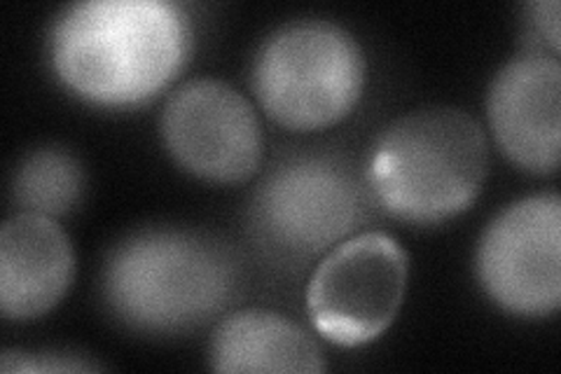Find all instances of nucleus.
<instances>
[{
	"mask_svg": "<svg viewBox=\"0 0 561 374\" xmlns=\"http://www.w3.org/2000/svg\"><path fill=\"white\" fill-rule=\"evenodd\" d=\"M208 363L216 372H300L325 370L319 342L284 314L243 309L220 320L210 335Z\"/></svg>",
	"mask_w": 561,
	"mask_h": 374,
	"instance_id": "obj_11",
	"label": "nucleus"
},
{
	"mask_svg": "<svg viewBox=\"0 0 561 374\" xmlns=\"http://www.w3.org/2000/svg\"><path fill=\"white\" fill-rule=\"evenodd\" d=\"M0 370L5 374L12 372H92L101 370V365L84 361V355L61 353V351H22L8 349L3 351V363Z\"/></svg>",
	"mask_w": 561,
	"mask_h": 374,
	"instance_id": "obj_13",
	"label": "nucleus"
},
{
	"mask_svg": "<svg viewBox=\"0 0 561 374\" xmlns=\"http://www.w3.org/2000/svg\"><path fill=\"white\" fill-rule=\"evenodd\" d=\"M489 171V146L478 120L447 105L402 115L367 157L365 181L393 218L435 225L470 208Z\"/></svg>",
	"mask_w": 561,
	"mask_h": 374,
	"instance_id": "obj_2",
	"label": "nucleus"
},
{
	"mask_svg": "<svg viewBox=\"0 0 561 374\" xmlns=\"http://www.w3.org/2000/svg\"><path fill=\"white\" fill-rule=\"evenodd\" d=\"M160 132L185 171L214 183H241L257 171L262 132L251 101L216 78L190 80L169 97Z\"/></svg>",
	"mask_w": 561,
	"mask_h": 374,
	"instance_id": "obj_8",
	"label": "nucleus"
},
{
	"mask_svg": "<svg viewBox=\"0 0 561 374\" xmlns=\"http://www.w3.org/2000/svg\"><path fill=\"white\" fill-rule=\"evenodd\" d=\"M190 45V20L181 5L87 0L57 16L47 49L70 92L101 105H136L181 73Z\"/></svg>",
	"mask_w": 561,
	"mask_h": 374,
	"instance_id": "obj_1",
	"label": "nucleus"
},
{
	"mask_svg": "<svg viewBox=\"0 0 561 374\" xmlns=\"http://www.w3.org/2000/svg\"><path fill=\"white\" fill-rule=\"evenodd\" d=\"M408 288V256L383 231L344 239L316 267L307 286L313 328L340 347H360L393 324Z\"/></svg>",
	"mask_w": 561,
	"mask_h": 374,
	"instance_id": "obj_6",
	"label": "nucleus"
},
{
	"mask_svg": "<svg viewBox=\"0 0 561 374\" xmlns=\"http://www.w3.org/2000/svg\"><path fill=\"white\" fill-rule=\"evenodd\" d=\"M367 213V197L340 157L302 152L274 167L253 194L260 241L286 260H311L348 239Z\"/></svg>",
	"mask_w": 561,
	"mask_h": 374,
	"instance_id": "obj_5",
	"label": "nucleus"
},
{
	"mask_svg": "<svg viewBox=\"0 0 561 374\" xmlns=\"http://www.w3.org/2000/svg\"><path fill=\"white\" fill-rule=\"evenodd\" d=\"M84 173L78 159L59 148L28 152L16 167L12 197L24 213L59 218L73 211L82 197Z\"/></svg>",
	"mask_w": 561,
	"mask_h": 374,
	"instance_id": "obj_12",
	"label": "nucleus"
},
{
	"mask_svg": "<svg viewBox=\"0 0 561 374\" xmlns=\"http://www.w3.org/2000/svg\"><path fill=\"white\" fill-rule=\"evenodd\" d=\"M360 43L340 24L300 20L274 31L253 61V92L276 124L295 132L344 120L365 87Z\"/></svg>",
	"mask_w": 561,
	"mask_h": 374,
	"instance_id": "obj_4",
	"label": "nucleus"
},
{
	"mask_svg": "<svg viewBox=\"0 0 561 374\" xmlns=\"http://www.w3.org/2000/svg\"><path fill=\"white\" fill-rule=\"evenodd\" d=\"M113 314L144 332H179L220 314L237 295V262L218 241L187 229H144L103 267Z\"/></svg>",
	"mask_w": 561,
	"mask_h": 374,
	"instance_id": "obj_3",
	"label": "nucleus"
},
{
	"mask_svg": "<svg viewBox=\"0 0 561 374\" xmlns=\"http://www.w3.org/2000/svg\"><path fill=\"white\" fill-rule=\"evenodd\" d=\"M486 295L517 316H548L561 302V202L534 194L489 223L476 256Z\"/></svg>",
	"mask_w": 561,
	"mask_h": 374,
	"instance_id": "obj_7",
	"label": "nucleus"
},
{
	"mask_svg": "<svg viewBox=\"0 0 561 374\" xmlns=\"http://www.w3.org/2000/svg\"><path fill=\"white\" fill-rule=\"evenodd\" d=\"M526 20H529L531 33L536 38L550 47V55H559V3L557 0H538V3L526 5Z\"/></svg>",
	"mask_w": 561,
	"mask_h": 374,
	"instance_id": "obj_14",
	"label": "nucleus"
},
{
	"mask_svg": "<svg viewBox=\"0 0 561 374\" xmlns=\"http://www.w3.org/2000/svg\"><path fill=\"white\" fill-rule=\"evenodd\" d=\"M76 253L55 218L16 213L0 229V309L28 320L47 314L73 283Z\"/></svg>",
	"mask_w": 561,
	"mask_h": 374,
	"instance_id": "obj_10",
	"label": "nucleus"
},
{
	"mask_svg": "<svg viewBox=\"0 0 561 374\" xmlns=\"http://www.w3.org/2000/svg\"><path fill=\"white\" fill-rule=\"evenodd\" d=\"M489 124L496 144L519 169L554 173L561 138V66L546 52L507 61L489 87Z\"/></svg>",
	"mask_w": 561,
	"mask_h": 374,
	"instance_id": "obj_9",
	"label": "nucleus"
}]
</instances>
